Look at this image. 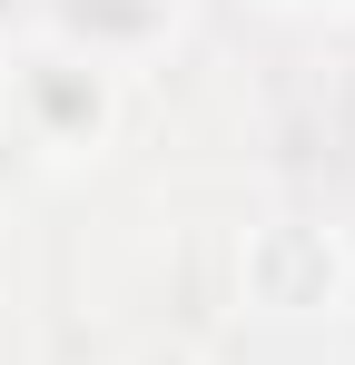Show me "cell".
<instances>
[{
    "label": "cell",
    "mask_w": 355,
    "mask_h": 365,
    "mask_svg": "<svg viewBox=\"0 0 355 365\" xmlns=\"http://www.w3.org/2000/svg\"><path fill=\"white\" fill-rule=\"evenodd\" d=\"M237 297L277 326H316V316H355V247L326 217H257L237 237Z\"/></svg>",
    "instance_id": "obj_2"
},
{
    "label": "cell",
    "mask_w": 355,
    "mask_h": 365,
    "mask_svg": "<svg viewBox=\"0 0 355 365\" xmlns=\"http://www.w3.org/2000/svg\"><path fill=\"white\" fill-rule=\"evenodd\" d=\"M0 119H10V138L40 168H89V158H109L118 119H128V79L30 30L0 60Z\"/></svg>",
    "instance_id": "obj_1"
},
{
    "label": "cell",
    "mask_w": 355,
    "mask_h": 365,
    "mask_svg": "<svg viewBox=\"0 0 355 365\" xmlns=\"http://www.w3.org/2000/svg\"><path fill=\"white\" fill-rule=\"evenodd\" d=\"M30 30L128 79L187 30V0H30Z\"/></svg>",
    "instance_id": "obj_3"
},
{
    "label": "cell",
    "mask_w": 355,
    "mask_h": 365,
    "mask_svg": "<svg viewBox=\"0 0 355 365\" xmlns=\"http://www.w3.org/2000/svg\"><path fill=\"white\" fill-rule=\"evenodd\" d=\"M128 365H197V356H187V346H138Z\"/></svg>",
    "instance_id": "obj_4"
},
{
    "label": "cell",
    "mask_w": 355,
    "mask_h": 365,
    "mask_svg": "<svg viewBox=\"0 0 355 365\" xmlns=\"http://www.w3.org/2000/svg\"><path fill=\"white\" fill-rule=\"evenodd\" d=\"M287 10H355V0H287Z\"/></svg>",
    "instance_id": "obj_5"
}]
</instances>
